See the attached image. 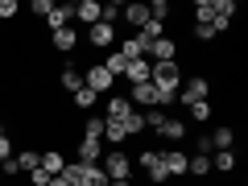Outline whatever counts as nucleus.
Segmentation results:
<instances>
[{"label":"nucleus","mask_w":248,"mask_h":186,"mask_svg":"<svg viewBox=\"0 0 248 186\" xmlns=\"http://www.w3.org/2000/svg\"><path fill=\"white\" fill-rule=\"evenodd\" d=\"M149 83L157 87V95H161V104H174V95H178V87H182V66L178 62H153L149 66Z\"/></svg>","instance_id":"obj_1"},{"label":"nucleus","mask_w":248,"mask_h":186,"mask_svg":"<svg viewBox=\"0 0 248 186\" xmlns=\"http://www.w3.org/2000/svg\"><path fill=\"white\" fill-rule=\"evenodd\" d=\"M174 99H182L186 108L199 104V99H211V79H207V75H190V79L178 87V95H174Z\"/></svg>","instance_id":"obj_2"},{"label":"nucleus","mask_w":248,"mask_h":186,"mask_svg":"<svg viewBox=\"0 0 248 186\" xmlns=\"http://www.w3.org/2000/svg\"><path fill=\"white\" fill-rule=\"evenodd\" d=\"M99 166H104L108 182H116V178H128V174H133V157H128L124 149H112V153H104V161H99Z\"/></svg>","instance_id":"obj_3"},{"label":"nucleus","mask_w":248,"mask_h":186,"mask_svg":"<svg viewBox=\"0 0 248 186\" xmlns=\"http://www.w3.org/2000/svg\"><path fill=\"white\" fill-rule=\"evenodd\" d=\"M137 166H145V174H149L153 186H166V182H170L166 166H161V149H145L141 157H137Z\"/></svg>","instance_id":"obj_4"},{"label":"nucleus","mask_w":248,"mask_h":186,"mask_svg":"<svg viewBox=\"0 0 248 186\" xmlns=\"http://www.w3.org/2000/svg\"><path fill=\"white\" fill-rule=\"evenodd\" d=\"M50 46L58 54H75L83 46V37H79V29H75V25H66V29H54V33H50Z\"/></svg>","instance_id":"obj_5"},{"label":"nucleus","mask_w":248,"mask_h":186,"mask_svg":"<svg viewBox=\"0 0 248 186\" xmlns=\"http://www.w3.org/2000/svg\"><path fill=\"white\" fill-rule=\"evenodd\" d=\"M99 21H104V4H99V0H79V4H75V25H99Z\"/></svg>","instance_id":"obj_6"},{"label":"nucleus","mask_w":248,"mask_h":186,"mask_svg":"<svg viewBox=\"0 0 248 186\" xmlns=\"http://www.w3.org/2000/svg\"><path fill=\"white\" fill-rule=\"evenodd\" d=\"M112 83H116V79L104 71V62H95V66H91V71L83 75V87H91L95 95H108V91H112Z\"/></svg>","instance_id":"obj_7"},{"label":"nucleus","mask_w":248,"mask_h":186,"mask_svg":"<svg viewBox=\"0 0 248 186\" xmlns=\"http://www.w3.org/2000/svg\"><path fill=\"white\" fill-rule=\"evenodd\" d=\"M186 157H190V153L178 149V145L161 149V166H166V174H170V178H182V174H186Z\"/></svg>","instance_id":"obj_8"},{"label":"nucleus","mask_w":248,"mask_h":186,"mask_svg":"<svg viewBox=\"0 0 248 186\" xmlns=\"http://www.w3.org/2000/svg\"><path fill=\"white\" fill-rule=\"evenodd\" d=\"M87 46H91V50H112V46H116V25H104V21L91 25L87 29Z\"/></svg>","instance_id":"obj_9"},{"label":"nucleus","mask_w":248,"mask_h":186,"mask_svg":"<svg viewBox=\"0 0 248 186\" xmlns=\"http://www.w3.org/2000/svg\"><path fill=\"white\" fill-rule=\"evenodd\" d=\"M104 141H87V137H83L79 141V153H75L71 161H79V166H99V161H104Z\"/></svg>","instance_id":"obj_10"},{"label":"nucleus","mask_w":248,"mask_h":186,"mask_svg":"<svg viewBox=\"0 0 248 186\" xmlns=\"http://www.w3.org/2000/svg\"><path fill=\"white\" fill-rule=\"evenodd\" d=\"M128 104H133V108H166L153 83H137V87H133V95H128Z\"/></svg>","instance_id":"obj_11"},{"label":"nucleus","mask_w":248,"mask_h":186,"mask_svg":"<svg viewBox=\"0 0 248 186\" xmlns=\"http://www.w3.org/2000/svg\"><path fill=\"white\" fill-rule=\"evenodd\" d=\"M133 112H137V108L128 104V95H108V116H104V120H112V124H124V120H128Z\"/></svg>","instance_id":"obj_12"},{"label":"nucleus","mask_w":248,"mask_h":186,"mask_svg":"<svg viewBox=\"0 0 248 186\" xmlns=\"http://www.w3.org/2000/svg\"><path fill=\"white\" fill-rule=\"evenodd\" d=\"M66 25H75V4H54V13L46 17V29H66Z\"/></svg>","instance_id":"obj_13"},{"label":"nucleus","mask_w":248,"mask_h":186,"mask_svg":"<svg viewBox=\"0 0 248 186\" xmlns=\"http://www.w3.org/2000/svg\"><path fill=\"white\" fill-rule=\"evenodd\" d=\"M149 54H153V62H178V42L174 37H157L149 46Z\"/></svg>","instance_id":"obj_14"},{"label":"nucleus","mask_w":248,"mask_h":186,"mask_svg":"<svg viewBox=\"0 0 248 186\" xmlns=\"http://www.w3.org/2000/svg\"><path fill=\"white\" fill-rule=\"evenodd\" d=\"M157 137H166V141H186V120H178V116H166L161 120V128H157Z\"/></svg>","instance_id":"obj_15"},{"label":"nucleus","mask_w":248,"mask_h":186,"mask_svg":"<svg viewBox=\"0 0 248 186\" xmlns=\"http://www.w3.org/2000/svg\"><path fill=\"white\" fill-rule=\"evenodd\" d=\"M186 174L190 178H207L211 174V153H190V157H186Z\"/></svg>","instance_id":"obj_16"},{"label":"nucleus","mask_w":248,"mask_h":186,"mask_svg":"<svg viewBox=\"0 0 248 186\" xmlns=\"http://www.w3.org/2000/svg\"><path fill=\"white\" fill-rule=\"evenodd\" d=\"M37 166H42V170H46V174H50V178H58L62 170H66V157H62L58 149H46V153H42V161H37Z\"/></svg>","instance_id":"obj_17"},{"label":"nucleus","mask_w":248,"mask_h":186,"mask_svg":"<svg viewBox=\"0 0 248 186\" xmlns=\"http://www.w3.org/2000/svg\"><path fill=\"white\" fill-rule=\"evenodd\" d=\"M149 66H153L149 58H137V62H128V71H124V79L133 83V87H137V83H149Z\"/></svg>","instance_id":"obj_18"},{"label":"nucleus","mask_w":248,"mask_h":186,"mask_svg":"<svg viewBox=\"0 0 248 186\" xmlns=\"http://www.w3.org/2000/svg\"><path fill=\"white\" fill-rule=\"evenodd\" d=\"M207 141H211V153H215V149H232V145H236V133H232L228 124H219V128H215Z\"/></svg>","instance_id":"obj_19"},{"label":"nucleus","mask_w":248,"mask_h":186,"mask_svg":"<svg viewBox=\"0 0 248 186\" xmlns=\"http://www.w3.org/2000/svg\"><path fill=\"white\" fill-rule=\"evenodd\" d=\"M211 170L232 174V170H236V153H232V149H215V153H211Z\"/></svg>","instance_id":"obj_20"},{"label":"nucleus","mask_w":248,"mask_h":186,"mask_svg":"<svg viewBox=\"0 0 248 186\" xmlns=\"http://www.w3.org/2000/svg\"><path fill=\"white\" fill-rule=\"evenodd\" d=\"M58 83H62V91H66V95H75V91L83 87V75L75 71V66H62V75H58Z\"/></svg>","instance_id":"obj_21"},{"label":"nucleus","mask_w":248,"mask_h":186,"mask_svg":"<svg viewBox=\"0 0 248 186\" xmlns=\"http://www.w3.org/2000/svg\"><path fill=\"white\" fill-rule=\"evenodd\" d=\"M104 116H87V120H83V137H87V141H104Z\"/></svg>","instance_id":"obj_22"},{"label":"nucleus","mask_w":248,"mask_h":186,"mask_svg":"<svg viewBox=\"0 0 248 186\" xmlns=\"http://www.w3.org/2000/svg\"><path fill=\"white\" fill-rule=\"evenodd\" d=\"M120 21H128V25L141 29L145 21H149V9H145V4H124V17H120Z\"/></svg>","instance_id":"obj_23"},{"label":"nucleus","mask_w":248,"mask_h":186,"mask_svg":"<svg viewBox=\"0 0 248 186\" xmlns=\"http://www.w3.org/2000/svg\"><path fill=\"white\" fill-rule=\"evenodd\" d=\"M104 71L116 79V75H124V71H128V58H124L120 50H108V62H104Z\"/></svg>","instance_id":"obj_24"},{"label":"nucleus","mask_w":248,"mask_h":186,"mask_svg":"<svg viewBox=\"0 0 248 186\" xmlns=\"http://www.w3.org/2000/svg\"><path fill=\"white\" fill-rule=\"evenodd\" d=\"M186 112H190V120H195V124H207L215 116V108H211V99H199V104H190Z\"/></svg>","instance_id":"obj_25"},{"label":"nucleus","mask_w":248,"mask_h":186,"mask_svg":"<svg viewBox=\"0 0 248 186\" xmlns=\"http://www.w3.org/2000/svg\"><path fill=\"white\" fill-rule=\"evenodd\" d=\"M145 9H149L153 21H170L174 17V4H170V0H153V4H145Z\"/></svg>","instance_id":"obj_26"},{"label":"nucleus","mask_w":248,"mask_h":186,"mask_svg":"<svg viewBox=\"0 0 248 186\" xmlns=\"http://www.w3.org/2000/svg\"><path fill=\"white\" fill-rule=\"evenodd\" d=\"M71 99H75V108H83V112H91V108H95V99H99V95H95V91H91V87H79V91H75Z\"/></svg>","instance_id":"obj_27"},{"label":"nucleus","mask_w":248,"mask_h":186,"mask_svg":"<svg viewBox=\"0 0 248 186\" xmlns=\"http://www.w3.org/2000/svg\"><path fill=\"white\" fill-rule=\"evenodd\" d=\"M104 141H112V145H124V141H128L124 124H112V120H108V124H104Z\"/></svg>","instance_id":"obj_28"},{"label":"nucleus","mask_w":248,"mask_h":186,"mask_svg":"<svg viewBox=\"0 0 248 186\" xmlns=\"http://www.w3.org/2000/svg\"><path fill=\"white\" fill-rule=\"evenodd\" d=\"M37 161H42V153H33V149H21V153H17V166H21V174L37 170Z\"/></svg>","instance_id":"obj_29"},{"label":"nucleus","mask_w":248,"mask_h":186,"mask_svg":"<svg viewBox=\"0 0 248 186\" xmlns=\"http://www.w3.org/2000/svg\"><path fill=\"white\" fill-rule=\"evenodd\" d=\"M120 17H124V4H120V0H108V4H104V25H116Z\"/></svg>","instance_id":"obj_30"},{"label":"nucleus","mask_w":248,"mask_h":186,"mask_svg":"<svg viewBox=\"0 0 248 186\" xmlns=\"http://www.w3.org/2000/svg\"><path fill=\"white\" fill-rule=\"evenodd\" d=\"M211 13H215V17H236V0H211Z\"/></svg>","instance_id":"obj_31"},{"label":"nucleus","mask_w":248,"mask_h":186,"mask_svg":"<svg viewBox=\"0 0 248 186\" xmlns=\"http://www.w3.org/2000/svg\"><path fill=\"white\" fill-rule=\"evenodd\" d=\"M141 116H145V128H153V133H157L161 120H166V108H149V112H141Z\"/></svg>","instance_id":"obj_32"},{"label":"nucleus","mask_w":248,"mask_h":186,"mask_svg":"<svg viewBox=\"0 0 248 186\" xmlns=\"http://www.w3.org/2000/svg\"><path fill=\"white\" fill-rule=\"evenodd\" d=\"M195 42H215V29H211V21H195Z\"/></svg>","instance_id":"obj_33"},{"label":"nucleus","mask_w":248,"mask_h":186,"mask_svg":"<svg viewBox=\"0 0 248 186\" xmlns=\"http://www.w3.org/2000/svg\"><path fill=\"white\" fill-rule=\"evenodd\" d=\"M29 13H33V17H50V13H54V0H33V4H29Z\"/></svg>","instance_id":"obj_34"},{"label":"nucleus","mask_w":248,"mask_h":186,"mask_svg":"<svg viewBox=\"0 0 248 186\" xmlns=\"http://www.w3.org/2000/svg\"><path fill=\"white\" fill-rule=\"evenodd\" d=\"M17 13H21V4H17V0H0V21H13Z\"/></svg>","instance_id":"obj_35"},{"label":"nucleus","mask_w":248,"mask_h":186,"mask_svg":"<svg viewBox=\"0 0 248 186\" xmlns=\"http://www.w3.org/2000/svg\"><path fill=\"white\" fill-rule=\"evenodd\" d=\"M25 178H29V186H50V174H46L42 166H37V170H29Z\"/></svg>","instance_id":"obj_36"},{"label":"nucleus","mask_w":248,"mask_h":186,"mask_svg":"<svg viewBox=\"0 0 248 186\" xmlns=\"http://www.w3.org/2000/svg\"><path fill=\"white\" fill-rule=\"evenodd\" d=\"M195 21H211V0H199L195 4Z\"/></svg>","instance_id":"obj_37"},{"label":"nucleus","mask_w":248,"mask_h":186,"mask_svg":"<svg viewBox=\"0 0 248 186\" xmlns=\"http://www.w3.org/2000/svg\"><path fill=\"white\" fill-rule=\"evenodd\" d=\"M0 174H4V178H21V166H17V157H9V161H4V166H0Z\"/></svg>","instance_id":"obj_38"},{"label":"nucleus","mask_w":248,"mask_h":186,"mask_svg":"<svg viewBox=\"0 0 248 186\" xmlns=\"http://www.w3.org/2000/svg\"><path fill=\"white\" fill-rule=\"evenodd\" d=\"M9 157H13V141H9V133H4V137H0V166H4Z\"/></svg>","instance_id":"obj_39"},{"label":"nucleus","mask_w":248,"mask_h":186,"mask_svg":"<svg viewBox=\"0 0 248 186\" xmlns=\"http://www.w3.org/2000/svg\"><path fill=\"white\" fill-rule=\"evenodd\" d=\"M50 186H71V182H66V178L58 174V178H50Z\"/></svg>","instance_id":"obj_40"},{"label":"nucleus","mask_w":248,"mask_h":186,"mask_svg":"<svg viewBox=\"0 0 248 186\" xmlns=\"http://www.w3.org/2000/svg\"><path fill=\"white\" fill-rule=\"evenodd\" d=\"M108 186H133V182H128V178H116V182H108Z\"/></svg>","instance_id":"obj_41"},{"label":"nucleus","mask_w":248,"mask_h":186,"mask_svg":"<svg viewBox=\"0 0 248 186\" xmlns=\"http://www.w3.org/2000/svg\"><path fill=\"white\" fill-rule=\"evenodd\" d=\"M4 133H9V128H4V124H0V137H4Z\"/></svg>","instance_id":"obj_42"},{"label":"nucleus","mask_w":248,"mask_h":186,"mask_svg":"<svg viewBox=\"0 0 248 186\" xmlns=\"http://www.w3.org/2000/svg\"><path fill=\"white\" fill-rule=\"evenodd\" d=\"M0 87H4V83H0Z\"/></svg>","instance_id":"obj_43"}]
</instances>
